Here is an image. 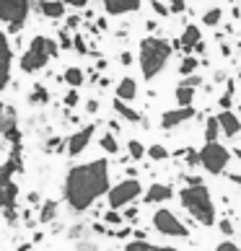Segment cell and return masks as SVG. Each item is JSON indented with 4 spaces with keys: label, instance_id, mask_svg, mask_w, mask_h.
Returning a JSON list of instances; mask_svg holds the SVG:
<instances>
[{
    "label": "cell",
    "instance_id": "33",
    "mask_svg": "<svg viewBox=\"0 0 241 251\" xmlns=\"http://www.w3.org/2000/svg\"><path fill=\"white\" fill-rule=\"evenodd\" d=\"M234 80H228V86H226V94L218 99V104H220V109H231V104H234Z\"/></svg>",
    "mask_w": 241,
    "mask_h": 251
},
{
    "label": "cell",
    "instance_id": "10",
    "mask_svg": "<svg viewBox=\"0 0 241 251\" xmlns=\"http://www.w3.org/2000/svg\"><path fill=\"white\" fill-rule=\"evenodd\" d=\"M0 135L5 137L8 143H11L13 148L16 145H21V129H18V114H16V109L13 106H8L0 111Z\"/></svg>",
    "mask_w": 241,
    "mask_h": 251
},
{
    "label": "cell",
    "instance_id": "56",
    "mask_svg": "<svg viewBox=\"0 0 241 251\" xmlns=\"http://www.w3.org/2000/svg\"><path fill=\"white\" fill-rule=\"evenodd\" d=\"M18 251H31V244H21V246H18Z\"/></svg>",
    "mask_w": 241,
    "mask_h": 251
},
{
    "label": "cell",
    "instance_id": "32",
    "mask_svg": "<svg viewBox=\"0 0 241 251\" xmlns=\"http://www.w3.org/2000/svg\"><path fill=\"white\" fill-rule=\"evenodd\" d=\"M177 155H184V161H187L189 169H197V166H200V151L187 148V151H177Z\"/></svg>",
    "mask_w": 241,
    "mask_h": 251
},
{
    "label": "cell",
    "instance_id": "41",
    "mask_svg": "<svg viewBox=\"0 0 241 251\" xmlns=\"http://www.w3.org/2000/svg\"><path fill=\"white\" fill-rule=\"evenodd\" d=\"M184 0H169V11H171V16H177V13H182L184 11Z\"/></svg>",
    "mask_w": 241,
    "mask_h": 251
},
{
    "label": "cell",
    "instance_id": "1",
    "mask_svg": "<svg viewBox=\"0 0 241 251\" xmlns=\"http://www.w3.org/2000/svg\"><path fill=\"white\" fill-rule=\"evenodd\" d=\"M112 189L107 158H94L88 163L70 166L62 181V197L73 212H86L96 204L99 197H104Z\"/></svg>",
    "mask_w": 241,
    "mask_h": 251
},
{
    "label": "cell",
    "instance_id": "9",
    "mask_svg": "<svg viewBox=\"0 0 241 251\" xmlns=\"http://www.w3.org/2000/svg\"><path fill=\"white\" fill-rule=\"evenodd\" d=\"M11 70H13V47L8 42V34L0 29V94L11 86Z\"/></svg>",
    "mask_w": 241,
    "mask_h": 251
},
{
    "label": "cell",
    "instance_id": "24",
    "mask_svg": "<svg viewBox=\"0 0 241 251\" xmlns=\"http://www.w3.org/2000/svg\"><path fill=\"white\" fill-rule=\"evenodd\" d=\"M54 218H57V202H54V200H44L42 210H39V223H52Z\"/></svg>",
    "mask_w": 241,
    "mask_h": 251
},
{
    "label": "cell",
    "instance_id": "21",
    "mask_svg": "<svg viewBox=\"0 0 241 251\" xmlns=\"http://www.w3.org/2000/svg\"><path fill=\"white\" fill-rule=\"evenodd\" d=\"M50 101V91L42 86V83H36V86L29 91V104L31 106H44Z\"/></svg>",
    "mask_w": 241,
    "mask_h": 251
},
{
    "label": "cell",
    "instance_id": "8",
    "mask_svg": "<svg viewBox=\"0 0 241 251\" xmlns=\"http://www.w3.org/2000/svg\"><path fill=\"white\" fill-rule=\"evenodd\" d=\"M153 228L159 230L161 236H169V238H189V228L184 226V223L174 215L171 210H166V207H159L153 212Z\"/></svg>",
    "mask_w": 241,
    "mask_h": 251
},
{
    "label": "cell",
    "instance_id": "3",
    "mask_svg": "<svg viewBox=\"0 0 241 251\" xmlns=\"http://www.w3.org/2000/svg\"><path fill=\"white\" fill-rule=\"evenodd\" d=\"M182 207L192 215L194 223H200L202 228H213L218 223V210L213 202V194L205 184H194V187H184L179 192Z\"/></svg>",
    "mask_w": 241,
    "mask_h": 251
},
{
    "label": "cell",
    "instance_id": "29",
    "mask_svg": "<svg viewBox=\"0 0 241 251\" xmlns=\"http://www.w3.org/2000/svg\"><path fill=\"white\" fill-rule=\"evenodd\" d=\"M169 155H171V153L166 151L163 145H159V143L148 148V158H151V161H156V163H161V161H169Z\"/></svg>",
    "mask_w": 241,
    "mask_h": 251
},
{
    "label": "cell",
    "instance_id": "20",
    "mask_svg": "<svg viewBox=\"0 0 241 251\" xmlns=\"http://www.w3.org/2000/svg\"><path fill=\"white\" fill-rule=\"evenodd\" d=\"M62 80L68 83L70 88H80L83 83H86V73H83V68H76V65H70V68H65Z\"/></svg>",
    "mask_w": 241,
    "mask_h": 251
},
{
    "label": "cell",
    "instance_id": "30",
    "mask_svg": "<svg viewBox=\"0 0 241 251\" xmlns=\"http://www.w3.org/2000/svg\"><path fill=\"white\" fill-rule=\"evenodd\" d=\"M220 21H223V8H210V11L202 16V24L205 26H218Z\"/></svg>",
    "mask_w": 241,
    "mask_h": 251
},
{
    "label": "cell",
    "instance_id": "27",
    "mask_svg": "<svg viewBox=\"0 0 241 251\" xmlns=\"http://www.w3.org/2000/svg\"><path fill=\"white\" fill-rule=\"evenodd\" d=\"M197 68H200V60L192 57V54H184V60L179 62V75L187 78V75H192V73L197 70Z\"/></svg>",
    "mask_w": 241,
    "mask_h": 251
},
{
    "label": "cell",
    "instance_id": "40",
    "mask_svg": "<svg viewBox=\"0 0 241 251\" xmlns=\"http://www.w3.org/2000/svg\"><path fill=\"white\" fill-rule=\"evenodd\" d=\"M60 47H62V50H73V39H70V29H62V31H60Z\"/></svg>",
    "mask_w": 241,
    "mask_h": 251
},
{
    "label": "cell",
    "instance_id": "11",
    "mask_svg": "<svg viewBox=\"0 0 241 251\" xmlns=\"http://www.w3.org/2000/svg\"><path fill=\"white\" fill-rule=\"evenodd\" d=\"M94 132H96V125H86V127L76 129V132L68 137V148H65V153H68L70 158H78V155L88 148V143H91V137H94Z\"/></svg>",
    "mask_w": 241,
    "mask_h": 251
},
{
    "label": "cell",
    "instance_id": "42",
    "mask_svg": "<svg viewBox=\"0 0 241 251\" xmlns=\"http://www.w3.org/2000/svg\"><path fill=\"white\" fill-rule=\"evenodd\" d=\"M215 251H241V246H236L234 241H220L215 246Z\"/></svg>",
    "mask_w": 241,
    "mask_h": 251
},
{
    "label": "cell",
    "instance_id": "39",
    "mask_svg": "<svg viewBox=\"0 0 241 251\" xmlns=\"http://www.w3.org/2000/svg\"><path fill=\"white\" fill-rule=\"evenodd\" d=\"M179 83H182V86H189V88H197V86H202V78L197 75V73H192V75H187V78H182Z\"/></svg>",
    "mask_w": 241,
    "mask_h": 251
},
{
    "label": "cell",
    "instance_id": "44",
    "mask_svg": "<svg viewBox=\"0 0 241 251\" xmlns=\"http://www.w3.org/2000/svg\"><path fill=\"white\" fill-rule=\"evenodd\" d=\"M65 5H73V8H86L88 0H62Z\"/></svg>",
    "mask_w": 241,
    "mask_h": 251
},
{
    "label": "cell",
    "instance_id": "48",
    "mask_svg": "<svg viewBox=\"0 0 241 251\" xmlns=\"http://www.w3.org/2000/svg\"><path fill=\"white\" fill-rule=\"evenodd\" d=\"M29 204H42V197H39L36 192H31V194H29Z\"/></svg>",
    "mask_w": 241,
    "mask_h": 251
},
{
    "label": "cell",
    "instance_id": "35",
    "mask_svg": "<svg viewBox=\"0 0 241 251\" xmlns=\"http://www.w3.org/2000/svg\"><path fill=\"white\" fill-rule=\"evenodd\" d=\"M73 50H76L80 57H86V54H88V44H86V36H83V34H76V39H73Z\"/></svg>",
    "mask_w": 241,
    "mask_h": 251
},
{
    "label": "cell",
    "instance_id": "55",
    "mask_svg": "<svg viewBox=\"0 0 241 251\" xmlns=\"http://www.w3.org/2000/svg\"><path fill=\"white\" fill-rule=\"evenodd\" d=\"M109 129H112V132H119V122H114V119H112V122H109Z\"/></svg>",
    "mask_w": 241,
    "mask_h": 251
},
{
    "label": "cell",
    "instance_id": "15",
    "mask_svg": "<svg viewBox=\"0 0 241 251\" xmlns=\"http://www.w3.org/2000/svg\"><path fill=\"white\" fill-rule=\"evenodd\" d=\"M218 122H220V132H223L226 137H236L241 132V117L231 109H220Z\"/></svg>",
    "mask_w": 241,
    "mask_h": 251
},
{
    "label": "cell",
    "instance_id": "23",
    "mask_svg": "<svg viewBox=\"0 0 241 251\" xmlns=\"http://www.w3.org/2000/svg\"><path fill=\"white\" fill-rule=\"evenodd\" d=\"M218 137H220V122L215 114V117H208L205 122V143H218Z\"/></svg>",
    "mask_w": 241,
    "mask_h": 251
},
{
    "label": "cell",
    "instance_id": "12",
    "mask_svg": "<svg viewBox=\"0 0 241 251\" xmlns=\"http://www.w3.org/2000/svg\"><path fill=\"white\" fill-rule=\"evenodd\" d=\"M194 106H177V109H169V111H163L161 114V127L163 129H174V127H179L184 122H189V119H194Z\"/></svg>",
    "mask_w": 241,
    "mask_h": 251
},
{
    "label": "cell",
    "instance_id": "13",
    "mask_svg": "<svg viewBox=\"0 0 241 251\" xmlns=\"http://www.w3.org/2000/svg\"><path fill=\"white\" fill-rule=\"evenodd\" d=\"M140 3L143 0H101L107 16H127V13H135L140 11Z\"/></svg>",
    "mask_w": 241,
    "mask_h": 251
},
{
    "label": "cell",
    "instance_id": "60",
    "mask_svg": "<svg viewBox=\"0 0 241 251\" xmlns=\"http://www.w3.org/2000/svg\"><path fill=\"white\" fill-rule=\"evenodd\" d=\"M239 54H241V42H239Z\"/></svg>",
    "mask_w": 241,
    "mask_h": 251
},
{
    "label": "cell",
    "instance_id": "54",
    "mask_svg": "<svg viewBox=\"0 0 241 251\" xmlns=\"http://www.w3.org/2000/svg\"><path fill=\"white\" fill-rule=\"evenodd\" d=\"M220 52H223V54H226V57H228V54H231V47H228V44H226V42H220Z\"/></svg>",
    "mask_w": 241,
    "mask_h": 251
},
{
    "label": "cell",
    "instance_id": "38",
    "mask_svg": "<svg viewBox=\"0 0 241 251\" xmlns=\"http://www.w3.org/2000/svg\"><path fill=\"white\" fill-rule=\"evenodd\" d=\"M215 226H218V230H220V233H223V236H234V223H231L228 218H223V220H218Z\"/></svg>",
    "mask_w": 241,
    "mask_h": 251
},
{
    "label": "cell",
    "instance_id": "49",
    "mask_svg": "<svg viewBox=\"0 0 241 251\" xmlns=\"http://www.w3.org/2000/svg\"><path fill=\"white\" fill-rule=\"evenodd\" d=\"M133 236H135V241H145V238H148L145 230H133Z\"/></svg>",
    "mask_w": 241,
    "mask_h": 251
},
{
    "label": "cell",
    "instance_id": "47",
    "mask_svg": "<svg viewBox=\"0 0 241 251\" xmlns=\"http://www.w3.org/2000/svg\"><path fill=\"white\" fill-rule=\"evenodd\" d=\"M78 251H96V244H88V241H80Z\"/></svg>",
    "mask_w": 241,
    "mask_h": 251
},
{
    "label": "cell",
    "instance_id": "58",
    "mask_svg": "<svg viewBox=\"0 0 241 251\" xmlns=\"http://www.w3.org/2000/svg\"><path fill=\"white\" fill-rule=\"evenodd\" d=\"M161 251H177V249L174 246H161Z\"/></svg>",
    "mask_w": 241,
    "mask_h": 251
},
{
    "label": "cell",
    "instance_id": "2",
    "mask_svg": "<svg viewBox=\"0 0 241 251\" xmlns=\"http://www.w3.org/2000/svg\"><path fill=\"white\" fill-rule=\"evenodd\" d=\"M174 54V47L169 39L163 36H145L140 39V47H137V65H140V75L143 80H156L166 70Z\"/></svg>",
    "mask_w": 241,
    "mask_h": 251
},
{
    "label": "cell",
    "instance_id": "50",
    "mask_svg": "<svg viewBox=\"0 0 241 251\" xmlns=\"http://www.w3.org/2000/svg\"><path fill=\"white\" fill-rule=\"evenodd\" d=\"M78 233H83V228L76 226V228H70V238H78Z\"/></svg>",
    "mask_w": 241,
    "mask_h": 251
},
{
    "label": "cell",
    "instance_id": "19",
    "mask_svg": "<svg viewBox=\"0 0 241 251\" xmlns=\"http://www.w3.org/2000/svg\"><path fill=\"white\" fill-rule=\"evenodd\" d=\"M112 106H114V111H117L119 117H122V119H127V122H133V125L143 122V114H140L137 109H133V106H130L127 101H122V99H117V96H114Z\"/></svg>",
    "mask_w": 241,
    "mask_h": 251
},
{
    "label": "cell",
    "instance_id": "31",
    "mask_svg": "<svg viewBox=\"0 0 241 251\" xmlns=\"http://www.w3.org/2000/svg\"><path fill=\"white\" fill-rule=\"evenodd\" d=\"M122 251H161V246H153L148 241H130V244H125Z\"/></svg>",
    "mask_w": 241,
    "mask_h": 251
},
{
    "label": "cell",
    "instance_id": "18",
    "mask_svg": "<svg viewBox=\"0 0 241 251\" xmlns=\"http://www.w3.org/2000/svg\"><path fill=\"white\" fill-rule=\"evenodd\" d=\"M114 96L117 99H122V101H135L137 99V80L135 78H130V75H125L122 80L117 83V88H114Z\"/></svg>",
    "mask_w": 241,
    "mask_h": 251
},
{
    "label": "cell",
    "instance_id": "63",
    "mask_svg": "<svg viewBox=\"0 0 241 251\" xmlns=\"http://www.w3.org/2000/svg\"><path fill=\"white\" fill-rule=\"evenodd\" d=\"M239 111H241V106H239Z\"/></svg>",
    "mask_w": 241,
    "mask_h": 251
},
{
    "label": "cell",
    "instance_id": "43",
    "mask_svg": "<svg viewBox=\"0 0 241 251\" xmlns=\"http://www.w3.org/2000/svg\"><path fill=\"white\" fill-rule=\"evenodd\" d=\"M86 111H88V114H96V111H99V101L96 99H88L86 101Z\"/></svg>",
    "mask_w": 241,
    "mask_h": 251
},
{
    "label": "cell",
    "instance_id": "36",
    "mask_svg": "<svg viewBox=\"0 0 241 251\" xmlns=\"http://www.w3.org/2000/svg\"><path fill=\"white\" fill-rule=\"evenodd\" d=\"M151 8H153V13L159 16V18H169L171 11H169V5L161 3V0H151Z\"/></svg>",
    "mask_w": 241,
    "mask_h": 251
},
{
    "label": "cell",
    "instance_id": "59",
    "mask_svg": "<svg viewBox=\"0 0 241 251\" xmlns=\"http://www.w3.org/2000/svg\"><path fill=\"white\" fill-rule=\"evenodd\" d=\"M3 109H5V104H3V101H0V111H3Z\"/></svg>",
    "mask_w": 241,
    "mask_h": 251
},
{
    "label": "cell",
    "instance_id": "34",
    "mask_svg": "<svg viewBox=\"0 0 241 251\" xmlns=\"http://www.w3.org/2000/svg\"><path fill=\"white\" fill-rule=\"evenodd\" d=\"M62 104L68 106V109H76V106L80 104V94H78V88H70L68 94L62 96Z\"/></svg>",
    "mask_w": 241,
    "mask_h": 251
},
{
    "label": "cell",
    "instance_id": "16",
    "mask_svg": "<svg viewBox=\"0 0 241 251\" xmlns=\"http://www.w3.org/2000/svg\"><path fill=\"white\" fill-rule=\"evenodd\" d=\"M200 42H202V31H200V26L189 24V26H184V31H182V36H179L177 47H182V52H184V54H189V52H194V47H197Z\"/></svg>",
    "mask_w": 241,
    "mask_h": 251
},
{
    "label": "cell",
    "instance_id": "28",
    "mask_svg": "<svg viewBox=\"0 0 241 251\" xmlns=\"http://www.w3.org/2000/svg\"><path fill=\"white\" fill-rule=\"evenodd\" d=\"M104 226H109V228L125 226V215H122L119 210H107V212H104Z\"/></svg>",
    "mask_w": 241,
    "mask_h": 251
},
{
    "label": "cell",
    "instance_id": "52",
    "mask_svg": "<svg viewBox=\"0 0 241 251\" xmlns=\"http://www.w3.org/2000/svg\"><path fill=\"white\" fill-rule=\"evenodd\" d=\"M96 26H99L101 31H104V29H107V18H104V16H101V18H96Z\"/></svg>",
    "mask_w": 241,
    "mask_h": 251
},
{
    "label": "cell",
    "instance_id": "25",
    "mask_svg": "<svg viewBox=\"0 0 241 251\" xmlns=\"http://www.w3.org/2000/svg\"><path fill=\"white\" fill-rule=\"evenodd\" d=\"M127 155H130V161H143L148 155V148L140 140H127Z\"/></svg>",
    "mask_w": 241,
    "mask_h": 251
},
{
    "label": "cell",
    "instance_id": "57",
    "mask_svg": "<svg viewBox=\"0 0 241 251\" xmlns=\"http://www.w3.org/2000/svg\"><path fill=\"white\" fill-rule=\"evenodd\" d=\"M231 153H234L236 158H241V148H234V151H231Z\"/></svg>",
    "mask_w": 241,
    "mask_h": 251
},
{
    "label": "cell",
    "instance_id": "45",
    "mask_svg": "<svg viewBox=\"0 0 241 251\" xmlns=\"http://www.w3.org/2000/svg\"><path fill=\"white\" fill-rule=\"evenodd\" d=\"M119 62H122V65H133V62H135L133 52H122V54H119Z\"/></svg>",
    "mask_w": 241,
    "mask_h": 251
},
{
    "label": "cell",
    "instance_id": "61",
    "mask_svg": "<svg viewBox=\"0 0 241 251\" xmlns=\"http://www.w3.org/2000/svg\"><path fill=\"white\" fill-rule=\"evenodd\" d=\"M239 80H241V70H239Z\"/></svg>",
    "mask_w": 241,
    "mask_h": 251
},
{
    "label": "cell",
    "instance_id": "37",
    "mask_svg": "<svg viewBox=\"0 0 241 251\" xmlns=\"http://www.w3.org/2000/svg\"><path fill=\"white\" fill-rule=\"evenodd\" d=\"M122 215H125V220H127V223H135V220H140V210H137L135 204H127Z\"/></svg>",
    "mask_w": 241,
    "mask_h": 251
},
{
    "label": "cell",
    "instance_id": "7",
    "mask_svg": "<svg viewBox=\"0 0 241 251\" xmlns=\"http://www.w3.org/2000/svg\"><path fill=\"white\" fill-rule=\"evenodd\" d=\"M31 11V0H0V21L8 24V31H21Z\"/></svg>",
    "mask_w": 241,
    "mask_h": 251
},
{
    "label": "cell",
    "instance_id": "6",
    "mask_svg": "<svg viewBox=\"0 0 241 251\" xmlns=\"http://www.w3.org/2000/svg\"><path fill=\"white\" fill-rule=\"evenodd\" d=\"M143 194V184L137 181V179H122V181H117L112 189H109L107 194V202H109V210H125L127 204H133L137 197Z\"/></svg>",
    "mask_w": 241,
    "mask_h": 251
},
{
    "label": "cell",
    "instance_id": "22",
    "mask_svg": "<svg viewBox=\"0 0 241 251\" xmlns=\"http://www.w3.org/2000/svg\"><path fill=\"white\" fill-rule=\"evenodd\" d=\"M174 99H177V106H192L194 104V88L179 83L177 91H174Z\"/></svg>",
    "mask_w": 241,
    "mask_h": 251
},
{
    "label": "cell",
    "instance_id": "62",
    "mask_svg": "<svg viewBox=\"0 0 241 251\" xmlns=\"http://www.w3.org/2000/svg\"><path fill=\"white\" fill-rule=\"evenodd\" d=\"M234 3H241V0H234Z\"/></svg>",
    "mask_w": 241,
    "mask_h": 251
},
{
    "label": "cell",
    "instance_id": "51",
    "mask_svg": "<svg viewBox=\"0 0 241 251\" xmlns=\"http://www.w3.org/2000/svg\"><path fill=\"white\" fill-rule=\"evenodd\" d=\"M228 179L234 181V184H239V187H241V174H228Z\"/></svg>",
    "mask_w": 241,
    "mask_h": 251
},
{
    "label": "cell",
    "instance_id": "14",
    "mask_svg": "<svg viewBox=\"0 0 241 251\" xmlns=\"http://www.w3.org/2000/svg\"><path fill=\"white\" fill-rule=\"evenodd\" d=\"M174 197V189L169 187V184H151L145 192H143V202L145 204H161V202H169Z\"/></svg>",
    "mask_w": 241,
    "mask_h": 251
},
{
    "label": "cell",
    "instance_id": "26",
    "mask_svg": "<svg viewBox=\"0 0 241 251\" xmlns=\"http://www.w3.org/2000/svg\"><path fill=\"white\" fill-rule=\"evenodd\" d=\"M99 145H101V151L109 153V155H117L119 153V143H117L114 132H104V135H101V140H99Z\"/></svg>",
    "mask_w": 241,
    "mask_h": 251
},
{
    "label": "cell",
    "instance_id": "4",
    "mask_svg": "<svg viewBox=\"0 0 241 251\" xmlns=\"http://www.w3.org/2000/svg\"><path fill=\"white\" fill-rule=\"evenodd\" d=\"M60 54V44L50 39V36H42L36 34L34 39L29 42V47H26V52L21 54V73H26V75H34V73L44 70L50 65L52 57H57Z\"/></svg>",
    "mask_w": 241,
    "mask_h": 251
},
{
    "label": "cell",
    "instance_id": "46",
    "mask_svg": "<svg viewBox=\"0 0 241 251\" xmlns=\"http://www.w3.org/2000/svg\"><path fill=\"white\" fill-rule=\"evenodd\" d=\"M80 26V18L78 16H68V26H65V29H78Z\"/></svg>",
    "mask_w": 241,
    "mask_h": 251
},
{
    "label": "cell",
    "instance_id": "5",
    "mask_svg": "<svg viewBox=\"0 0 241 251\" xmlns=\"http://www.w3.org/2000/svg\"><path fill=\"white\" fill-rule=\"evenodd\" d=\"M231 155H234V153H231L226 145H220V143H205V145L200 148V166L208 174L220 176V174H226L228 163H231Z\"/></svg>",
    "mask_w": 241,
    "mask_h": 251
},
{
    "label": "cell",
    "instance_id": "17",
    "mask_svg": "<svg viewBox=\"0 0 241 251\" xmlns=\"http://www.w3.org/2000/svg\"><path fill=\"white\" fill-rule=\"evenodd\" d=\"M39 13L50 21H60V18L68 16V5L62 0H39Z\"/></svg>",
    "mask_w": 241,
    "mask_h": 251
},
{
    "label": "cell",
    "instance_id": "53",
    "mask_svg": "<svg viewBox=\"0 0 241 251\" xmlns=\"http://www.w3.org/2000/svg\"><path fill=\"white\" fill-rule=\"evenodd\" d=\"M223 80H226V73L218 70V73H215V83H223Z\"/></svg>",
    "mask_w": 241,
    "mask_h": 251
}]
</instances>
